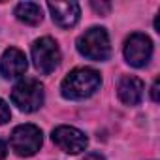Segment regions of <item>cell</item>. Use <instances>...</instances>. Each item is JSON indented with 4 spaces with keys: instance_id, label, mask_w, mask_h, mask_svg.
<instances>
[{
    "instance_id": "cell-1",
    "label": "cell",
    "mask_w": 160,
    "mask_h": 160,
    "mask_svg": "<svg viewBox=\"0 0 160 160\" xmlns=\"http://www.w3.org/2000/svg\"><path fill=\"white\" fill-rule=\"evenodd\" d=\"M102 85V77L92 68H75L62 79V96L68 100H83L92 96Z\"/></svg>"
},
{
    "instance_id": "cell-2",
    "label": "cell",
    "mask_w": 160,
    "mask_h": 160,
    "mask_svg": "<svg viewBox=\"0 0 160 160\" xmlns=\"http://www.w3.org/2000/svg\"><path fill=\"white\" fill-rule=\"evenodd\" d=\"M77 51L83 57L96 60V62L108 60L111 55V45H109V36L106 28L92 27L85 34H81L77 40Z\"/></svg>"
},
{
    "instance_id": "cell-3",
    "label": "cell",
    "mask_w": 160,
    "mask_h": 160,
    "mask_svg": "<svg viewBox=\"0 0 160 160\" xmlns=\"http://www.w3.org/2000/svg\"><path fill=\"white\" fill-rule=\"evenodd\" d=\"M12 102L25 113H32L43 104V85L38 79H23L12 91Z\"/></svg>"
},
{
    "instance_id": "cell-4",
    "label": "cell",
    "mask_w": 160,
    "mask_h": 160,
    "mask_svg": "<svg viewBox=\"0 0 160 160\" xmlns=\"http://www.w3.org/2000/svg\"><path fill=\"white\" fill-rule=\"evenodd\" d=\"M32 60L40 73L49 75L60 64V49L57 42L49 36L40 38L32 43Z\"/></svg>"
},
{
    "instance_id": "cell-5",
    "label": "cell",
    "mask_w": 160,
    "mask_h": 160,
    "mask_svg": "<svg viewBox=\"0 0 160 160\" xmlns=\"http://www.w3.org/2000/svg\"><path fill=\"white\" fill-rule=\"evenodd\" d=\"M42 130L34 124H19L10 138L12 151L19 156H32L42 147Z\"/></svg>"
},
{
    "instance_id": "cell-6",
    "label": "cell",
    "mask_w": 160,
    "mask_h": 160,
    "mask_svg": "<svg viewBox=\"0 0 160 160\" xmlns=\"http://www.w3.org/2000/svg\"><path fill=\"white\" fill-rule=\"evenodd\" d=\"M152 57V42L141 32H134L124 42V58L134 68H143Z\"/></svg>"
},
{
    "instance_id": "cell-7",
    "label": "cell",
    "mask_w": 160,
    "mask_h": 160,
    "mask_svg": "<svg viewBox=\"0 0 160 160\" xmlns=\"http://www.w3.org/2000/svg\"><path fill=\"white\" fill-rule=\"evenodd\" d=\"M51 139H53V143H55L60 151H64V152H68V154H77V152L85 151V149H87V143H89L87 136H85L81 130H77V128H73V126H66V124L57 126V128L53 130Z\"/></svg>"
},
{
    "instance_id": "cell-8",
    "label": "cell",
    "mask_w": 160,
    "mask_h": 160,
    "mask_svg": "<svg viewBox=\"0 0 160 160\" xmlns=\"http://www.w3.org/2000/svg\"><path fill=\"white\" fill-rule=\"evenodd\" d=\"M28 68L27 57L23 51H19L17 47H8L0 58V73L6 79H17L21 75H25Z\"/></svg>"
},
{
    "instance_id": "cell-9",
    "label": "cell",
    "mask_w": 160,
    "mask_h": 160,
    "mask_svg": "<svg viewBox=\"0 0 160 160\" xmlns=\"http://www.w3.org/2000/svg\"><path fill=\"white\" fill-rule=\"evenodd\" d=\"M53 23L58 25L60 28H70L79 21L81 15V8L77 2H49L47 4Z\"/></svg>"
},
{
    "instance_id": "cell-10",
    "label": "cell",
    "mask_w": 160,
    "mask_h": 160,
    "mask_svg": "<svg viewBox=\"0 0 160 160\" xmlns=\"http://www.w3.org/2000/svg\"><path fill=\"white\" fill-rule=\"evenodd\" d=\"M117 94L122 104L138 106L143 98V81L136 75H122L117 85Z\"/></svg>"
},
{
    "instance_id": "cell-11",
    "label": "cell",
    "mask_w": 160,
    "mask_h": 160,
    "mask_svg": "<svg viewBox=\"0 0 160 160\" xmlns=\"http://www.w3.org/2000/svg\"><path fill=\"white\" fill-rule=\"evenodd\" d=\"M15 17L19 21H23L25 25H40L43 15H42V8L34 2H21L15 6Z\"/></svg>"
},
{
    "instance_id": "cell-12",
    "label": "cell",
    "mask_w": 160,
    "mask_h": 160,
    "mask_svg": "<svg viewBox=\"0 0 160 160\" xmlns=\"http://www.w3.org/2000/svg\"><path fill=\"white\" fill-rule=\"evenodd\" d=\"M10 117H12V111L8 108V104L0 98V124H6L10 121Z\"/></svg>"
},
{
    "instance_id": "cell-13",
    "label": "cell",
    "mask_w": 160,
    "mask_h": 160,
    "mask_svg": "<svg viewBox=\"0 0 160 160\" xmlns=\"http://www.w3.org/2000/svg\"><path fill=\"white\" fill-rule=\"evenodd\" d=\"M91 6H92V10H94L96 13H102V15L111 10V4H109V2H100V4H98V2H92Z\"/></svg>"
},
{
    "instance_id": "cell-14",
    "label": "cell",
    "mask_w": 160,
    "mask_h": 160,
    "mask_svg": "<svg viewBox=\"0 0 160 160\" xmlns=\"http://www.w3.org/2000/svg\"><path fill=\"white\" fill-rule=\"evenodd\" d=\"M151 98H152V102H158V79H154V83H152V89H151Z\"/></svg>"
},
{
    "instance_id": "cell-15",
    "label": "cell",
    "mask_w": 160,
    "mask_h": 160,
    "mask_svg": "<svg viewBox=\"0 0 160 160\" xmlns=\"http://www.w3.org/2000/svg\"><path fill=\"white\" fill-rule=\"evenodd\" d=\"M83 160H106V158L102 154H98V152H89V154H85Z\"/></svg>"
},
{
    "instance_id": "cell-16",
    "label": "cell",
    "mask_w": 160,
    "mask_h": 160,
    "mask_svg": "<svg viewBox=\"0 0 160 160\" xmlns=\"http://www.w3.org/2000/svg\"><path fill=\"white\" fill-rule=\"evenodd\" d=\"M6 152H8V151H6V143L0 139V160H4V158H6Z\"/></svg>"
}]
</instances>
